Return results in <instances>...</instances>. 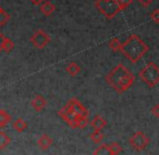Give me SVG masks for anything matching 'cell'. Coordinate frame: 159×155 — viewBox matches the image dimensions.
Returning <instances> with one entry per match:
<instances>
[{
	"instance_id": "obj_9",
	"label": "cell",
	"mask_w": 159,
	"mask_h": 155,
	"mask_svg": "<svg viewBox=\"0 0 159 155\" xmlns=\"http://www.w3.org/2000/svg\"><path fill=\"white\" fill-rule=\"evenodd\" d=\"M91 126L94 130H102L107 126V120L104 117L99 115H96L93 119L91 120Z\"/></svg>"
},
{
	"instance_id": "obj_26",
	"label": "cell",
	"mask_w": 159,
	"mask_h": 155,
	"mask_svg": "<svg viewBox=\"0 0 159 155\" xmlns=\"http://www.w3.org/2000/svg\"><path fill=\"white\" fill-rule=\"evenodd\" d=\"M5 38H6V36L3 35L1 32H0V52H1V51H3L2 46H3V42H5Z\"/></svg>"
},
{
	"instance_id": "obj_1",
	"label": "cell",
	"mask_w": 159,
	"mask_h": 155,
	"mask_svg": "<svg viewBox=\"0 0 159 155\" xmlns=\"http://www.w3.org/2000/svg\"><path fill=\"white\" fill-rule=\"evenodd\" d=\"M107 84L118 93L128 91L134 84L135 77L133 73L122 63L116 65L105 77Z\"/></svg>"
},
{
	"instance_id": "obj_5",
	"label": "cell",
	"mask_w": 159,
	"mask_h": 155,
	"mask_svg": "<svg viewBox=\"0 0 159 155\" xmlns=\"http://www.w3.org/2000/svg\"><path fill=\"white\" fill-rule=\"evenodd\" d=\"M31 44L33 45V47L37 49H44L45 47L48 46V44L51 41L50 36L48 35V33H46L43 29H37L35 33L32 35L31 37Z\"/></svg>"
},
{
	"instance_id": "obj_11",
	"label": "cell",
	"mask_w": 159,
	"mask_h": 155,
	"mask_svg": "<svg viewBox=\"0 0 159 155\" xmlns=\"http://www.w3.org/2000/svg\"><path fill=\"white\" fill-rule=\"evenodd\" d=\"M37 144L42 150H48L51 144H52V139L48 135L45 133V135L40 136V138L37 140Z\"/></svg>"
},
{
	"instance_id": "obj_21",
	"label": "cell",
	"mask_w": 159,
	"mask_h": 155,
	"mask_svg": "<svg viewBox=\"0 0 159 155\" xmlns=\"http://www.w3.org/2000/svg\"><path fill=\"white\" fill-rule=\"evenodd\" d=\"M109 149H110V152L112 155H118L122 152V146L120 145L118 142H112V143L109 144Z\"/></svg>"
},
{
	"instance_id": "obj_24",
	"label": "cell",
	"mask_w": 159,
	"mask_h": 155,
	"mask_svg": "<svg viewBox=\"0 0 159 155\" xmlns=\"http://www.w3.org/2000/svg\"><path fill=\"white\" fill-rule=\"evenodd\" d=\"M137 2L139 3L141 6H143L144 8H147L154 2V0H136Z\"/></svg>"
},
{
	"instance_id": "obj_8",
	"label": "cell",
	"mask_w": 159,
	"mask_h": 155,
	"mask_svg": "<svg viewBox=\"0 0 159 155\" xmlns=\"http://www.w3.org/2000/svg\"><path fill=\"white\" fill-rule=\"evenodd\" d=\"M31 104H32V107H33L36 112H42L43 110L46 107L47 101H46V99H45L44 97L38 94V96H36L35 98L32 100Z\"/></svg>"
},
{
	"instance_id": "obj_19",
	"label": "cell",
	"mask_w": 159,
	"mask_h": 155,
	"mask_svg": "<svg viewBox=\"0 0 159 155\" xmlns=\"http://www.w3.org/2000/svg\"><path fill=\"white\" fill-rule=\"evenodd\" d=\"M2 49L6 53H10L14 49V42L12 41L9 37H7V36H6V38H5V42H3Z\"/></svg>"
},
{
	"instance_id": "obj_6",
	"label": "cell",
	"mask_w": 159,
	"mask_h": 155,
	"mask_svg": "<svg viewBox=\"0 0 159 155\" xmlns=\"http://www.w3.org/2000/svg\"><path fill=\"white\" fill-rule=\"evenodd\" d=\"M149 143V138L143 131H136L131 137L130 144L135 151H143Z\"/></svg>"
},
{
	"instance_id": "obj_14",
	"label": "cell",
	"mask_w": 159,
	"mask_h": 155,
	"mask_svg": "<svg viewBox=\"0 0 159 155\" xmlns=\"http://www.w3.org/2000/svg\"><path fill=\"white\" fill-rule=\"evenodd\" d=\"M12 127H13L14 130H16L18 132H23V131L27 128V124L23 118H18V119H16L13 122Z\"/></svg>"
},
{
	"instance_id": "obj_17",
	"label": "cell",
	"mask_w": 159,
	"mask_h": 155,
	"mask_svg": "<svg viewBox=\"0 0 159 155\" xmlns=\"http://www.w3.org/2000/svg\"><path fill=\"white\" fill-rule=\"evenodd\" d=\"M89 139H91L94 143L98 144L102 141V139H104V133H102V130H94L93 132L89 135Z\"/></svg>"
},
{
	"instance_id": "obj_12",
	"label": "cell",
	"mask_w": 159,
	"mask_h": 155,
	"mask_svg": "<svg viewBox=\"0 0 159 155\" xmlns=\"http://www.w3.org/2000/svg\"><path fill=\"white\" fill-rule=\"evenodd\" d=\"M12 120V117L7 111L0 109V128L6 127Z\"/></svg>"
},
{
	"instance_id": "obj_22",
	"label": "cell",
	"mask_w": 159,
	"mask_h": 155,
	"mask_svg": "<svg viewBox=\"0 0 159 155\" xmlns=\"http://www.w3.org/2000/svg\"><path fill=\"white\" fill-rule=\"evenodd\" d=\"M132 2H133V0H118V3H119L121 11L122 10H125L129 6L132 5Z\"/></svg>"
},
{
	"instance_id": "obj_16",
	"label": "cell",
	"mask_w": 159,
	"mask_h": 155,
	"mask_svg": "<svg viewBox=\"0 0 159 155\" xmlns=\"http://www.w3.org/2000/svg\"><path fill=\"white\" fill-rule=\"evenodd\" d=\"M10 142H11V139H10L9 136H8L5 131L0 130V150L7 148L10 144Z\"/></svg>"
},
{
	"instance_id": "obj_20",
	"label": "cell",
	"mask_w": 159,
	"mask_h": 155,
	"mask_svg": "<svg viewBox=\"0 0 159 155\" xmlns=\"http://www.w3.org/2000/svg\"><path fill=\"white\" fill-rule=\"evenodd\" d=\"M10 14L6 12L2 8L0 7V26H5L8 22L10 21Z\"/></svg>"
},
{
	"instance_id": "obj_23",
	"label": "cell",
	"mask_w": 159,
	"mask_h": 155,
	"mask_svg": "<svg viewBox=\"0 0 159 155\" xmlns=\"http://www.w3.org/2000/svg\"><path fill=\"white\" fill-rule=\"evenodd\" d=\"M150 19L155 24H159V9H155L150 13Z\"/></svg>"
},
{
	"instance_id": "obj_13",
	"label": "cell",
	"mask_w": 159,
	"mask_h": 155,
	"mask_svg": "<svg viewBox=\"0 0 159 155\" xmlns=\"http://www.w3.org/2000/svg\"><path fill=\"white\" fill-rule=\"evenodd\" d=\"M66 70L69 75H71L72 77H75L80 72H81V66H80L77 63H75V62H71V63H69V65L66 67Z\"/></svg>"
},
{
	"instance_id": "obj_7",
	"label": "cell",
	"mask_w": 159,
	"mask_h": 155,
	"mask_svg": "<svg viewBox=\"0 0 159 155\" xmlns=\"http://www.w3.org/2000/svg\"><path fill=\"white\" fill-rule=\"evenodd\" d=\"M66 104L70 106V109L73 111V113L77 116V117H89V111L84 105L81 103V101L76 98H72L69 100Z\"/></svg>"
},
{
	"instance_id": "obj_15",
	"label": "cell",
	"mask_w": 159,
	"mask_h": 155,
	"mask_svg": "<svg viewBox=\"0 0 159 155\" xmlns=\"http://www.w3.org/2000/svg\"><path fill=\"white\" fill-rule=\"evenodd\" d=\"M93 155H112L109 149V144H100L95 151Z\"/></svg>"
},
{
	"instance_id": "obj_10",
	"label": "cell",
	"mask_w": 159,
	"mask_h": 155,
	"mask_svg": "<svg viewBox=\"0 0 159 155\" xmlns=\"http://www.w3.org/2000/svg\"><path fill=\"white\" fill-rule=\"evenodd\" d=\"M40 12H42L44 15L46 16H50L51 14L53 13V12L56 11V6L53 5L51 1H49V0H46V1H44V2L40 5Z\"/></svg>"
},
{
	"instance_id": "obj_3",
	"label": "cell",
	"mask_w": 159,
	"mask_h": 155,
	"mask_svg": "<svg viewBox=\"0 0 159 155\" xmlns=\"http://www.w3.org/2000/svg\"><path fill=\"white\" fill-rule=\"evenodd\" d=\"M139 76L144 84L149 88H154L159 84V66L154 62H148L139 73Z\"/></svg>"
},
{
	"instance_id": "obj_18",
	"label": "cell",
	"mask_w": 159,
	"mask_h": 155,
	"mask_svg": "<svg viewBox=\"0 0 159 155\" xmlns=\"http://www.w3.org/2000/svg\"><path fill=\"white\" fill-rule=\"evenodd\" d=\"M121 47H122V42L119 40V38H112V39L109 41V48L111 49L112 51L115 52H118V51L121 50Z\"/></svg>"
},
{
	"instance_id": "obj_2",
	"label": "cell",
	"mask_w": 159,
	"mask_h": 155,
	"mask_svg": "<svg viewBox=\"0 0 159 155\" xmlns=\"http://www.w3.org/2000/svg\"><path fill=\"white\" fill-rule=\"evenodd\" d=\"M120 51L131 63H137L149 51V47L139 36L132 34L125 41L122 42Z\"/></svg>"
},
{
	"instance_id": "obj_4",
	"label": "cell",
	"mask_w": 159,
	"mask_h": 155,
	"mask_svg": "<svg viewBox=\"0 0 159 155\" xmlns=\"http://www.w3.org/2000/svg\"><path fill=\"white\" fill-rule=\"evenodd\" d=\"M95 7L108 20H112L121 11L118 0H96Z\"/></svg>"
},
{
	"instance_id": "obj_27",
	"label": "cell",
	"mask_w": 159,
	"mask_h": 155,
	"mask_svg": "<svg viewBox=\"0 0 159 155\" xmlns=\"http://www.w3.org/2000/svg\"><path fill=\"white\" fill-rule=\"evenodd\" d=\"M45 0H31V2L33 3V5H35V6H40L43 2H44Z\"/></svg>"
},
{
	"instance_id": "obj_25",
	"label": "cell",
	"mask_w": 159,
	"mask_h": 155,
	"mask_svg": "<svg viewBox=\"0 0 159 155\" xmlns=\"http://www.w3.org/2000/svg\"><path fill=\"white\" fill-rule=\"evenodd\" d=\"M150 112H152V114L155 117L159 118V104L154 105V106L152 107V110H150Z\"/></svg>"
}]
</instances>
